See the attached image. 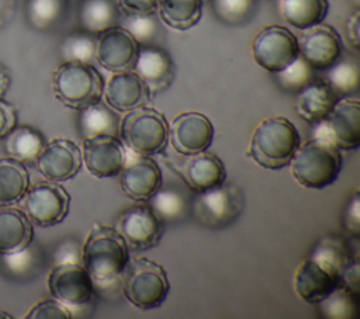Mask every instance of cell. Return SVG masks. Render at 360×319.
<instances>
[{
	"instance_id": "cell-1",
	"label": "cell",
	"mask_w": 360,
	"mask_h": 319,
	"mask_svg": "<svg viewBox=\"0 0 360 319\" xmlns=\"http://www.w3.org/2000/svg\"><path fill=\"white\" fill-rule=\"evenodd\" d=\"M128 260L129 247L120 232L111 226L94 223L82 247V264L94 287H108L120 281Z\"/></svg>"
},
{
	"instance_id": "cell-2",
	"label": "cell",
	"mask_w": 360,
	"mask_h": 319,
	"mask_svg": "<svg viewBox=\"0 0 360 319\" xmlns=\"http://www.w3.org/2000/svg\"><path fill=\"white\" fill-rule=\"evenodd\" d=\"M300 143V134L288 118L269 117L253 129L248 156L263 169L278 170L290 164Z\"/></svg>"
},
{
	"instance_id": "cell-3",
	"label": "cell",
	"mask_w": 360,
	"mask_h": 319,
	"mask_svg": "<svg viewBox=\"0 0 360 319\" xmlns=\"http://www.w3.org/2000/svg\"><path fill=\"white\" fill-rule=\"evenodd\" d=\"M342 169L340 150L322 138L300 143L291 162L290 170L294 180L307 188L321 190L335 183Z\"/></svg>"
},
{
	"instance_id": "cell-4",
	"label": "cell",
	"mask_w": 360,
	"mask_h": 319,
	"mask_svg": "<svg viewBox=\"0 0 360 319\" xmlns=\"http://www.w3.org/2000/svg\"><path fill=\"white\" fill-rule=\"evenodd\" d=\"M118 135L129 152L143 156L160 155L167 146L169 124L160 111L145 104L127 111L120 119Z\"/></svg>"
},
{
	"instance_id": "cell-5",
	"label": "cell",
	"mask_w": 360,
	"mask_h": 319,
	"mask_svg": "<svg viewBox=\"0 0 360 319\" xmlns=\"http://www.w3.org/2000/svg\"><path fill=\"white\" fill-rule=\"evenodd\" d=\"M120 284L127 301L141 309L160 306L170 288L165 268L146 257H129Z\"/></svg>"
},
{
	"instance_id": "cell-6",
	"label": "cell",
	"mask_w": 360,
	"mask_h": 319,
	"mask_svg": "<svg viewBox=\"0 0 360 319\" xmlns=\"http://www.w3.org/2000/svg\"><path fill=\"white\" fill-rule=\"evenodd\" d=\"M52 90L63 105L82 110L101 101L104 80L93 65L63 62L52 73Z\"/></svg>"
},
{
	"instance_id": "cell-7",
	"label": "cell",
	"mask_w": 360,
	"mask_h": 319,
	"mask_svg": "<svg viewBox=\"0 0 360 319\" xmlns=\"http://www.w3.org/2000/svg\"><path fill=\"white\" fill-rule=\"evenodd\" d=\"M245 197L239 187L221 184L212 190L197 193L190 202V214L202 226L222 229L231 225L242 214Z\"/></svg>"
},
{
	"instance_id": "cell-8",
	"label": "cell",
	"mask_w": 360,
	"mask_h": 319,
	"mask_svg": "<svg viewBox=\"0 0 360 319\" xmlns=\"http://www.w3.org/2000/svg\"><path fill=\"white\" fill-rule=\"evenodd\" d=\"M314 138H322L338 149L353 150L360 145V101L340 97L329 114L314 124Z\"/></svg>"
},
{
	"instance_id": "cell-9",
	"label": "cell",
	"mask_w": 360,
	"mask_h": 319,
	"mask_svg": "<svg viewBox=\"0 0 360 319\" xmlns=\"http://www.w3.org/2000/svg\"><path fill=\"white\" fill-rule=\"evenodd\" d=\"M298 55L297 37L283 25H267L252 41V56L255 62L271 73L287 67Z\"/></svg>"
},
{
	"instance_id": "cell-10",
	"label": "cell",
	"mask_w": 360,
	"mask_h": 319,
	"mask_svg": "<svg viewBox=\"0 0 360 319\" xmlns=\"http://www.w3.org/2000/svg\"><path fill=\"white\" fill-rule=\"evenodd\" d=\"M48 289L73 312L93 301L94 282L82 263H56L48 275Z\"/></svg>"
},
{
	"instance_id": "cell-11",
	"label": "cell",
	"mask_w": 360,
	"mask_h": 319,
	"mask_svg": "<svg viewBox=\"0 0 360 319\" xmlns=\"http://www.w3.org/2000/svg\"><path fill=\"white\" fill-rule=\"evenodd\" d=\"M27 216L39 226H53L60 223L68 212L70 195L55 181L37 183L28 187L21 198Z\"/></svg>"
},
{
	"instance_id": "cell-12",
	"label": "cell",
	"mask_w": 360,
	"mask_h": 319,
	"mask_svg": "<svg viewBox=\"0 0 360 319\" xmlns=\"http://www.w3.org/2000/svg\"><path fill=\"white\" fill-rule=\"evenodd\" d=\"M117 230L129 249L143 252L155 247L162 236L163 223L146 201L128 208L118 219Z\"/></svg>"
},
{
	"instance_id": "cell-13",
	"label": "cell",
	"mask_w": 360,
	"mask_h": 319,
	"mask_svg": "<svg viewBox=\"0 0 360 319\" xmlns=\"http://www.w3.org/2000/svg\"><path fill=\"white\" fill-rule=\"evenodd\" d=\"M139 44L121 25H112L100 32L96 44V62L108 72L132 70Z\"/></svg>"
},
{
	"instance_id": "cell-14",
	"label": "cell",
	"mask_w": 360,
	"mask_h": 319,
	"mask_svg": "<svg viewBox=\"0 0 360 319\" xmlns=\"http://www.w3.org/2000/svg\"><path fill=\"white\" fill-rule=\"evenodd\" d=\"M120 185L122 193L134 201H148L162 187L160 167L150 156L131 152L120 171Z\"/></svg>"
},
{
	"instance_id": "cell-15",
	"label": "cell",
	"mask_w": 360,
	"mask_h": 319,
	"mask_svg": "<svg viewBox=\"0 0 360 319\" xmlns=\"http://www.w3.org/2000/svg\"><path fill=\"white\" fill-rule=\"evenodd\" d=\"M169 139L179 155H194L210 148L214 139V126L201 112H181L170 124Z\"/></svg>"
},
{
	"instance_id": "cell-16",
	"label": "cell",
	"mask_w": 360,
	"mask_h": 319,
	"mask_svg": "<svg viewBox=\"0 0 360 319\" xmlns=\"http://www.w3.org/2000/svg\"><path fill=\"white\" fill-rule=\"evenodd\" d=\"M297 41L300 56H302L314 69L326 70L340 59V35L328 24L319 22L302 30Z\"/></svg>"
},
{
	"instance_id": "cell-17",
	"label": "cell",
	"mask_w": 360,
	"mask_h": 319,
	"mask_svg": "<svg viewBox=\"0 0 360 319\" xmlns=\"http://www.w3.org/2000/svg\"><path fill=\"white\" fill-rule=\"evenodd\" d=\"M82 150L70 139L56 138L45 143L35 160L39 173L49 181L60 183L73 178L82 167Z\"/></svg>"
},
{
	"instance_id": "cell-18",
	"label": "cell",
	"mask_w": 360,
	"mask_h": 319,
	"mask_svg": "<svg viewBox=\"0 0 360 319\" xmlns=\"http://www.w3.org/2000/svg\"><path fill=\"white\" fill-rule=\"evenodd\" d=\"M127 149L117 136H96L84 139L82 160L90 174L97 178L117 177L124 167Z\"/></svg>"
},
{
	"instance_id": "cell-19",
	"label": "cell",
	"mask_w": 360,
	"mask_h": 319,
	"mask_svg": "<svg viewBox=\"0 0 360 319\" xmlns=\"http://www.w3.org/2000/svg\"><path fill=\"white\" fill-rule=\"evenodd\" d=\"M172 167L194 193L212 190L226 180V170L222 160L207 150L184 156L180 164H173Z\"/></svg>"
},
{
	"instance_id": "cell-20",
	"label": "cell",
	"mask_w": 360,
	"mask_h": 319,
	"mask_svg": "<svg viewBox=\"0 0 360 319\" xmlns=\"http://www.w3.org/2000/svg\"><path fill=\"white\" fill-rule=\"evenodd\" d=\"M134 72L148 87L150 96L165 91L174 80V63L158 45H139Z\"/></svg>"
},
{
	"instance_id": "cell-21",
	"label": "cell",
	"mask_w": 360,
	"mask_h": 319,
	"mask_svg": "<svg viewBox=\"0 0 360 319\" xmlns=\"http://www.w3.org/2000/svg\"><path fill=\"white\" fill-rule=\"evenodd\" d=\"M103 96L108 107L121 112L145 105L150 97L148 87L134 70L112 73L104 86Z\"/></svg>"
},
{
	"instance_id": "cell-22",
	"label": "cell",
	"mask_w": 360,
	"mask_h": 319,
	"mask_svg": "<svg viewBox=\"0 0 360 319\" xmlns=\"http://www.w3.org/2000/svg\"><path fill=\"white\" fill-rule=\"evenodd\" d=\"M292 281L298 298L312 305H316L336 285H339V278L312 259L300 263Z\"/></svg>"
},
{
	"instance_id": "cell-23",
	"label": "cell",
	"mask_w": 360,
	"mask_h": 319,
	"mask_svg": "<svg viewBox=\"0 0 360 319\" xmlns=\"http://www.w3.org/2000/svg\"><path fill=\"white\" fill-rule=\"evenodd\" d=\"M32 240V225L27 214L15 207L0 205V254L25 249Z\"/></svg>"
},
{
	"instance_id": "cell-24",
	"label": "cell",
	"mask_w": 360,
	"mask_h": 319,
	"mask_svg": "<svg viewBox=\"0 0 360 319\" xmlns=\"http://www.w3.org/2000/svg\"><path fill=\"white\" fill-rule=\"evenodd\" d=\"M338 100L339 97L326 80H312L297 93L294 108L304 121L314 125L329 114Z\"/></svg>"
},
{
	"instance_id": "cell-25",
	"label": "cell",
	"mask_w": 360,
	"mask_h": 319,
	"mask_svg": "<svg viewBox=\"0 0 360 319\" xmlns=\"http://www.w3.org/2000/svg\"><path fill=\"white\" fill-rule=\"evenodd\" d=\"M77 125L83 139L103 135L118 136L120 117L111 107L98 101L79 110Z\"/></svg>"
},
{
	"instance_id": "cell-26",
	"label": "cell",
	"mask_w": 360,
	"mask_h": 319,
	"mask_svg": "<svg viewBox=\"0 0 360 319\" xmlns=\"http://www.w3.org/2000/svg\"><path fill=\"white\" fill-rule=\"evenodd\" d=\"M328 0H280L281 17L298 30H307L322 22L328 14Z\"/></svg>"
},
{
	"instance_id": "cell-27",
	"label": "cell",
	"mask_w": 360,
	"mask_h": 319,
	"mask_svg": "<svg viewBox=\"0 0 360 319\" xmlns=\"http://www.w3.org/2000/svg\"><path fill=\"white\" fill-rule=\"evenodd\" d=\"M204 0H159V18L169 28L187 31L194 27L202 15Z\"/></svg>"
},
{
	"instance_id": "cell-28",
	"label": "cell",
	"mask_w": 360,
	"mask_h": 319,
	"mask_svg": "<svg viewBox=\"0 0 360 319\" xmlns=\"http://www.w3.org/2000/svg\"><path fill=\"white\" fill-rule=\"evenodd\" d=\"M318 315L326 319H359L360 292L342 284L336 285L322 301L316 304Z\"/></svg>"
},
{
	"instance_id": "cell-29",
	"label": "cell",
	"mask_w": 360,
	"mask_h": 319,
	"mask_svg": "<svg viewBox=\"0 0 360 319\" xmlns=\"http://www.w3.org/2000/svg\"><path fill=\"white\" fill-rule=\"evenodd\" d=\"M30 187V176L24 163L13 159H0V205L21 201Z\"/></svg>"
},
{
	"instance_id": "cell-30",
	"label": "cell",
	"mask_w": 360,
	"mask_h": 319,
	"mask_svg": "<svg viewBox=\"0 0 360 319\" xmlns=\"http://www.w3.org/2000/svg\"><path fill=\"white\" fill-rule=\"evenodd\" d=\"M353 257L354 254L352 253L350 246L343 237L336 235H328L318 242L309 259H312L339 278L340 273L352 261Z\"/></svg>"
},
{
	"instance_id": "cell-31",
	"label": "cell",
	"mask_w": 360,
	"mask_h": 319,
	"mask_svg": "<svg viewBox=\"0 0 360 319\" xmlns=\"http://www.w3.org/2000/svg\"><path fill=\"white\" fill-rule=\"evenodd\" d=\"M4 138L7 155L24 164H35L38 155L45 146L44 136L38 131L24 125H15Z\"/></svg>"
},
{
	"instance_id": "cell-32",
	"label": "cell",
	"mask_w": 360,
	"mask_h": 319,
	"mask_svg": "<svg viewBox=\"0 0 360 319\" xmlns=\"http://www.w3.org/2000/svg\"><path fill=\"white\" fill-rule=\"evenodd\" d=\"M146 202L163 225L181 222L190 214L191 201L176 188L160 187Z\"/></svg>"
},
{
	"instance_id": "cell-33",
	"label": "cell",
	"mask_w": 360,
	"mask_h": 319,
	"mask_svg": "<svg viewBox=\"0 0 360 319\" xmlns=\"http://www.w3.org/2000/svg\"><path fill=\"white\" fill-rule=\"evenodd\" d=\"M118 7L112 0H83L79 8V21L83 31L98 35L117 25Z\"/></svg>"
},
{
	"instance_id": "cell-34",
	"label": "cell",
	"mask_w": 360,
	"mask_h": 319,
	"mask_svg": "<svg viewBox=\"0 0 360 319\" xmlns=\"http://www.w3.org/2000/svg\"><path fill=\"white\" fill-rule=\"evenodd\" d=\"M326 83L332 87L336 96L345 97L357 90L360 83V70L354 60H338L333 66L326 69Z\"/></svg>"
},
{
	"instance_id": "cell-35",
	"label": "cell",
	"mask_w": 360,
	"mask_h": 319,
	"mask_svg": "<svg viewBox=\"0 0 360 319\" xmlns=\"http://www.w3.org/2000/svg\"><path fill=\"white\" fill-rule=\"evenodd\" d=\"M97 38L86 31L69 34L62 42V56L65 62H82L93 65L96 60Z\"/></svg>"
},
{
	"instance_id": "cell-36",
	"label": "cell",
	"mask_w": 360,
	"mask_h": 319,
	"mask_svg": "<svg viewBox=\"0 0 360 319\" xmlns=\"http://www.w3.org/2000/svg\"><path fill=\"white\" fill-rule=\"evenodd\" d=\"M274 79L280 89L287 93L297 94L314 80V67L302 56L298 55L297 59L291 62L287 67L276 72Z\"/></svg>"
},
{
	"instance_id": "cell-37",
	"label": "cell",
	"mask_w": 360,
	"mask_h": 319,
	"mask_svg": "<svg viewBox=\"0 0 360 319\" xmlns=\"http://www.w3.org/2000/svg\"><path fill=\"white\" fill-rule=\"evenodd\" d=\"M66 7V0H27V17L31 25L46 30L55 25Z\"/></svg>"
},
{
	"instance_id": "cell-38",
	"label": "cell",
	"mask_w": 360,
	"mask_h": 319,
	"mask_svg": "<svg viewBox=\"0 0 360 319\" xmlns=\"http://www.w3.org/2000/svg\"><path fill=\"white\" fill-rule=\"evenodd\" d=\"M214 14L225 24L240 25L249 21L256 8V0H210Z\"/></svg>"
},
{
	"instance_id": "cell-39",
	"label": "cell",
	"mask_w": 360,
	"mask_h": 319,
	"mask_svg": "<svg viewBox=\"0 0 360 319\" xmlns=\"http://www.w3.org/2000/svg\"><path fill=\"white\" fill-rule=\"evenodd\" d=\"M139 45H155L160 30L155 13L125 15L122 25Z\"/></svg>"
},
{
	"instance_id": "cell-40",
	"label": "cell",
	"mask_w": 360,
	"mask_h": 319,
	"mask_svg": "<svg viewBox=\"0 0 360 319\" xmlns=\"http://www.w3.org/2000/svg\"><path fill=\"white\" fill-rule=\"evenodd\" d=\"M72 311L62 302L52 299H44L34 305L27 313V319H70Z\"/></svg>"
},
{
	"instance_id": "cell-41",
	"label": "cell",
	"mask_w": 360,
	"mask_h": 319,
	"mask_svg": "<svg viewBox=\"0 0 360 319\" xmlns=\"http://www.w3.org/2000/svg\"><path fill=\"white\" fill-rule=\"evenodd\" d=\"M343 226L353 236L360 235V194L354 191L349 198L343 212Z\"/></svg>"
},
{
	"instance_id": "cell-42",
	"label": "cell",
	"mask_w": 360,
	"mask_h": 319,
	"mask_svg": "<svg viewBox=\"0 0 360 319\" xmlns=\"http://www.w3.org/2000/svg\"><path fill=\"white\" fill-rule=\"evenodd\" d=\"M158 6L159 0H117V7L124 15L156 13Z\"/></svg>"
},
{
	"instance_id": "cell-43",
	"label": "cell",
	"mask_w": 360,
	"mask_h": 319,
	"mask_svg": "<svg viewBox=\"0 0 360 319\" xmlns=\"http://www.w3.org/2000/svg\"><path fill=\"white\" fill-rule=\"evenodd\" d=\"M339 284H342L356 292H360V266H359V260L356 256L340 273Z\"/></svg>"
},
{
	"instance_id": "cell-44",
	"label": "cell",
	"mask_w": 360,
	"mask_h": 319,
	"mask_svg": "<svg viewBox=\"0 0 360 319\" xmlns=\"http://www.w3.org/2000/svg\"><path fill=\"white\" fill-rule=\"evenodd\" d=\"M17 125L15 108L0 98V139L4 138Z\"/></svg>"
},
{
	"instance_id": "cell-45",
	"label": "cell",
	"mask_w": 360,
	"mask_h": 319,
	"mask_svg": "<svg viewBox=\"0 0 360 319\" xmlns=\"http://www.w3.org/2000/svg\"><path fill=\"white\" fill-rule=\"evenodd\" d=\"M359 24H360V13L356 10L347 17L346 24H345L346 38L354 49H359V46H360V27H359Z\"/></svg>"
},
{
	"instance_id": "cell-46",
	"label": "cell",
	"mask_w": 360,
	"mask_h": 319,
	"mask_svg": "<svg viewBox=\"0 0 360 319\" xmlns=\"http://www.w3.org/2000/svg\"><path fill=\"white\" fill-rule=\"evenodd\" d=\"M10 73L8 70L0 63V98H3V96L7 93L8 87H10Z\"/></svg>"
},
{
	"instance_id": "cell-47",
	"label": "cell",
	"mask_w": 360,
	"mask_h": 319,
	"mask_svg": "<svg viewBox=\"0 0 360 319\" xmlns=\"http://www.w3.org/2000/svg\"><path fill=\"white\" fill-rule=\"evenodd\" d=\"M0 318H10V315H7L6 312H3V313H0Z\"/></svg>"
}]
</instances>
